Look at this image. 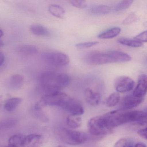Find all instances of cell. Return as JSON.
I'll return each instance as SVG.
<instances>
[{
    "mask_svg": "<svg viewBox=\"0 0 147 147\" xmlns=\"http://www.w3.org/2000/svg\"><path fill=\"white\" fill-rule=\"evenodd\" d=\"M38 80L40 88L47 94L59 92L67 86L71 78L67 74L49 71L41 74Z\"/></svg>",
    "mask_w": 147,
    "mask_h": 147,
    "instance_id": "1",
    "label": "cell"
},
{
    "mask_svg": "<svg viewBox=\"0 0 147 147\" xmlns=\"http://www.w3.org/2000/svg\"><path fill=\"white\" fill-rule=\"evenodd\" d=\"M129 55L122 51H112L107 52H96L88 54L85 58L87 63L91 65H100L112 63L129 61Z\"/></svg>",
    "mask_w": 147,
    "mask_h": 147,
    "instance_id": "2",
    "label": "cell"
},
{
    "mask_svg": "<svg viewBox=\"0 0 147 147\" xmlns=\"http://www.w3.org/2000/svg\"><path fill=\"white\" fill-rule=\"evenodd\" d=\"M106 114L113 128L127 123H136L140 125H143L147 123V113L142 111H114Z\"/></svg>",
    "mask_w": 147,
    "mask_h": 147,
    "instance_id": "3",
    "label": "cell"
},
{
    "mask_svg": "<svg viewBox=\"0 0 147 147\" xmlns=\"http://www.w3.org/2000/svg\"><path fill=\"white\" fill-rule=\"evenodd\" d=\"M88 129L91 135L102 136L112 133L114 128L111 126L105 114L90 119L88 123Z\"/></svg>",
    "mask_w": 147,
    "mask_h": 147,
    "instance_id": "4",
    "label": "cell"
},
{
    "mask_svg": "<svg viewBox=\"0 0 147 147\" xmlns=\"http://www.w3.org/2000/svg\"><path fill=\"white\" fill-rule=\"evenodd\" d=\"M71 98L67 94L60 91L45 94L35 105V109L41 110L42 108L46 106L58 107L63 109Z\"/></svg>",
    "mask_w": 147,
    "mask_h": 147,
    "instance_id": "5",
    "label": "cell"
},
{
    "mask_svg": "<svg viewBox=\"0 0 147 147\" xmlns=\"http://www.w3.org/2000/svg\"><path fill=\"white\" fill-rule=\"evenodd\" d=\"M58 135L62 142L67 144L78 145L86 142L88 139L85 132L61 128L58 130Z\"/></svg>",
    "mask_w": 147,
    "mask_h": 147,
    "instance_id": "6",
    "label": "cell"
},
{
    "mask_svg": "<svg viewBox=\"0 0 147 147\" xmlns=\"http://www.w3.org/2000/svg\"><path fill=\"white\" fill-rule=\"evenodd\" d=\"M43 60L48 64L57 67H64L70 62L67 55L58 51H46L42 55Z\"/></svg>",
    "mask_w": 147,
    "mask_h": 147,
    "instance_id": "7",
    "label": "cell"
},
{
    "mask_svg": "<svg viewBox=\"0 0 147 147\" xmlns=\"http://www.w3.org/2000/svg\"><path fill=\"white\" fill-rule=\"evenodd\" d=\"M134 81L128 76H122L118 77L114 82L115 89L118 92L125 93L129 92L135 86Z\"/></svg>",
    "mask_w": 147,
    "mask_h": 147,
    "instance_id": "8",
    "label": "cell"
},
{
    "mask_svg": "<svg viewBox=\"0 0 147 147\" xmlns=\"http://www.w3.org/2000/svg\"><path fill=\"white\" fill-rule=\"evenodd\" d=\"M45 143L44 138L41 135L30 134L24 137L22 147H41Z\"/></svg>",
    "mask_w": 147,
    "mask_h": 147,
    "instance_id": "9",
    "label": "cell"
},
{
    "mask_svg": "<svg viewBox=\"0 0 147 147\" xmlns=\"http://www.w3.org/2000/svg\"><path fill=\"white\" fill-rule=\"evenodd\" d=\"M63 109L71 115L80 116L84 113V110L81 103L76 99L70 98L65 105Z\"/></svg>",
    "mask_w": 147,
    "mask_h": 147,
    "instance_id": "10",
    "label": "cell"
},
{
    "mask_svg": "<svg viewBox=\"0 0 147 147\" xmlns=\"http://www.w3.org/2000/svg\"><path fill=\"white\" fill-rule=\"evenodd\" d=\"M147 79L146 75L141 74L138 77V84L132 95L138 98L144 99L147 92Z\"/></svg>",
    "mask_w": 147,
    "mask_h": 147,
    "instance_id": "11",
    "label": "cell"
},
{
    "mask_svg": "<svg viewBox=\"0 0 147 147\" xmlns=\"http://www.w3.org/2000/svg\"><path fill=\"white\" fill-rule=\"evenodd\" d=\"M143 99L138 98L132 95H127L122 99L121 107L123 110H129L138 106Z\"/></svg>",
    "mask_w": 147,
    "mask_h": 147,
    "instance_id": "12",
    "label": "cell"
},
{
    "mask_svg": "<svg viewBox=\"0 0 147 147\" xmlns=\"http://www.w3.org/2000/svg\"><path fill=\"white\" fill-rule=\"evenodd\" d=\"M85 96L87 103L92 106L98 105L101 100L100 94L89 88H87L85 90Z\"/></svg>",
    "mask_w": 147,
    "mask_h": 147,
    "instance_id": "13",
    "label": "cell"
},
{
    "mask_svg": "<svg viewBox=\"0 0 147 147\" xmlns=\"http://www.w3.org/2000/svg\"><path fill=\"white\" fill-rule=\"evenodd\" d=\"M16 51L19 54L25 55H32L39 52L38 47L34 45H21L17 46Z\"/></svg>",
    "mask_w": 147,
    "mask_h": 147,
    "instance_id": "14",
    "label": "cell"
},
{
    "mask_svg": "<svg viewBox=\"0 0 147 147\" xmlns=\"http://www.w3.org/2000/svg\"><path fill=\"white\" fill-rule=\"evenodd\" d=\"M31 32L37 36L48 37L50 35V31L39 24H34L30 27Z\"/></svg>",
    "mask_w": 147,
    "mask_h": 147,
    "instance_id": "15",
    "label": "cell"
},
{
    "mask_svg": "<svg viewBox=\"0 0 147 147\" xmlns=\"http://www.w3.org/2000/svg\"><path fill=\"white\" fill-rule=\"evenodd\" d=\"M111 8L105 5H94L90 7L89 12L91 14L98 16L106 15L110 13Z\"/></svg>",
    "mask_w": 147,
    "mask_h": 147,
    "instance_id": "16",
    "label": "cell"
},
{
    "mask_svg": "<svg viewBox=\"0 0 147 147\" xmlns=\"http://www.w3.org/2000/svg\"><path fill=\"white\" fill-rule=\"evenodd\" d=\"M22 98H12L5 101L4 107L7 111L12 112L15 110L22 103Z\"/></svg>",
    "mask_w": 147,
    "mask_h": 147,
    "instance_id": "17",
    "label": "cell"
},
{
    "mask_svg": "<svg viewBox=\"0 0 147 147\" xmlns=\"http://www.w3.org/2000/svg\"><path fill=\"white\" fill-rule=\"evenodd\" d=\"M121 31V29L119 27H113L100 33L98 36V37L100 39H103L113 38L118 36Z\"/></svg>",
    "mask_w": 147,
    "mask_h": 147,
    "instance_id": "18",
    "label": "cell"
},
{
    "mask_svg": "<svg viewBox=\"0 0 147 147\" xmlns=\"http://www.w3.org/2000/svg\"><path fill=\"white\" fill-rule=\"evenodd\" d=\"M48 10L51 14L59 19L64 18L65 16V10L58 5L51 4L49 5Z\"/></svg>",
    "mask_w": 147,
    "mask_h": 147,
    "instance_id": "19",
    "label": "cell"
},
{
    "mask_svg": "<svg viewBox=\"0 0 147 147\" xmlns=\"http://www.w3.org/2000/svg\"><path fill=\"white\" fill-rule=\"evenodd\" d=\"M24 83V78L20 74H14L10 77L8 80L9 86L12 88L18 89L21 87Z\"/></svg>",
    "mask_w": 147,
    "mask_h": 147,
    "instance_id": "20",
    "label": "cell"
},
{
    "mask_svg": "<svg viewBox=\"0 0 147 147\" xmlns=\"http://www.w3.org/2000/svg\"><path fill=\"white\" fill-rule=\"evenodd\" d=\"M67 123L71 129H78L81 126L82 120L80 116L70 115L67 117Z\"/></svg>",
    "mask_w": 147,
    "mask_h": 147,
    "instance_id": "21",
    "label": "cell"
},
{
    "mask_svg": "<svg viewBox=\"0 0 147 147\" xmlns=\"http://www.w3.org/2000/svg\"><path fill=\"white\" fill-rule=\"evenodd\" d=\"M118 42L122 45L133 48H138L142 46V43L138 42L134 39H128V38H121L118 39Z\"/></svg>",
    "mask_w": 147,
    "mask_h": 147,
    "instance_id": "22",
    "label": "cell"
},
{
    "mask_svg": "<svg viewBox=\"0 0 147 147\" xmlns=\"http://www.w3.org/2000/svg\"><path fill=\"white\" fill-rule=\"evenodd\" d=\"M24 137L17 134L11 137L8 141V146L11 147H22V144Z\"/></svg>",
    "mask_w": 147,
    "mask_h": 147,
    "instance_id": "23",
    "label": "cell"
},
{
    "mask_svg": "<svg viewBox=\"0 0 147 147\" xmlns=\"http://www.w3.org/2000/svg\"><path fill=\"white\" fill-rule=\"evenodd\" d=\"M120 100V97L118 92H114L111 94L107 98L106 100V105L109 107L116 106Z\"/></svg>",
    "mask_w": 147,
    "mask_h": 147,
    "instance_id": "24",
    "label": "cell"
},
{
    "mask_svg": "<svg viewBox=\"0 0 147 147\" xmlns=\"http://www.w3.org/2000/svg\"><path fill=\"white\" fill-rule=\"evenodd\" d=\"M133 2V1L131 0H125L120 1L114 6L113 11L115 12H119L124 11L129 8Z\"/></svg>",
    "mask_w": 147,
    "mask_h": 147,
    "instance_id": "25",
    "label": "cell"
},
{
    "mask_svg": "<svg viewBox=\"0 0 147 147\" xmlns=\"http://www.w3.org/2000/svg\"><path fill=\"white\" fill-rule=\"evenodd\" d=\"M138 19L137 15L135 13H130L122 22V24L124 25L131 24L136 22Z\"/></svg>",
    "mask_w": 147,
    "mask_h": 147,
    "instance_id": "26",
    "label": "cell"
},
{
    "mask_svg": "<svg viewBox=\"0 0 147 147\" xmlns=\"http://www.w3.org/2000/svg\"><path fill=\"white\" fill-rule=\"evenodd\" d=\"M98 44V42H97V41L86 42L77 44L76 45V49H88V48L96 46Z\"/></svg>",
    "mask_w": 147,
    "mask_h": 147,
    "instance_id": "27",
    "label": "cell"
},
{
    "mask_svg": "<svg viewBox=\"0 0 147 147\" xmlns=\"http://www.w3.org/2000/svg\"><path fill=\"white\" fill-rule=\"evenodd\" d=\"M69 2L70 5H72L74 7L79 9H84L87 6V3L85 1H70Z\"/></svg>",
    "mask_w": 147,
    "mask_h": 147,
    "instance_id": "28",
    "label": "cell"
},
{
    "mask_svg": "<svg viewBox=\"0 0 147 147\" xmlns=\"http://www.w3.org/2000/svg\"><path fill=\"white\" fill-rule=\"evenodd\" d=\"M134 40H136L141 42H146L147 41V31L143 32L134 38Z\"/></svg>",
    "mask_w": 147,
    "mask_h": 147,
    "instance_id": "29",
    "label": "cell"
},
{
    "mask_svg": "<svg viewBox=\"0 0 147 147\" xmlns=\"http://www.w3.org/2000/svg\"><path fill=\"white\" fill-rule=\"evenodd\" d=\"M127 144V140L125 138L119 139L115 143L113 147H125Z\"/></svg>",
    "mask_w": 147,
    "mask_h": 147,
    "instance_id": "30",
    "label": "cell"
},
{
    "mask_svg": "<svg viewBox=\"0 0 147 147\" xmlns=\"http://www.w3.org/2000/svg\"><path fill=\"white\" fill-rule=\"evenodd\" d=\"M147 128H144V129H142L139 130L137 132L138 135L140 137L146 140H147Z\"/></svg>",
    "mask_w": 147,
    "mask_h": 147,
    "instance_id": "31",
    "label": "cell"
},
{
    "mask_svg": "<svg viewBox=\"0 0 147 147\" xmlns=\"http://www.w3.org/2000/svg\"><path fill=\"white\" fill-rule=\"evenodd\" d=\"M5 61V55L3 52L0 51V66H1Z\"/></svg>",
    "mask_w": 147,
    "mask_h": 147,
    "instance_id": "32",
    "label": "cell"
},
{
    "mask_svg": "<svg viewBox=\"0 0 147 147\" xmlns=\"http://www.w3.org/2000/svg\"><path fill=\"white\" fill-rule=\"evenodd\" d=\"M3 103V95H0V108L2 107Z\"/></svg>",
    "mask_w": 147,
    "mask_h": 147,
    "instance_id": "33",
    "label": "cell"
},
{
    "mask_svg": "<svg viewBox=\"0 0 147 147\" xmlns=\"http://www.w3.org/2000/svg\"><path fill=\"white\" fill-rule=\"evenodd\" d=\"M135 147H146V146L142 144L138 143L135 145Z\"/></svg>",
    "mask_w": 147,
    "mask_h": 147,
    "instance_id": "34",
    "label": "cell"
},
{
    "mask_svg": "<svg viewBox=\"0 0 147 147\" xmlns=\"http://www.w3.org/2000/svg\"><path fill=\"white\" fill-rule=\"evenodd\" d=\"M4 45V42H3V41L0 39V48H1V47H3Z\"/></svg>",
    "mask_w": 147,
    "mask_h": 147,
    "instance_id": "35",
    "label": "cell"
},
{
    "mask_svg": "<svg viewBox=\"0 0 147 147\" xmlns=\"http://www.w3.org/2000/svg\"><path fill=\"white\" fill-rule=\"evenodd\" d=\"M3 35H4V33H3V31L0 29V38L3 36Z\"/></svg>",
    "mask_w": 147,
    "mask_h": 147,
    "instance_id": "36",
    "label": "cell"
},
{
    "mask_svg": "<svg viewBox=\"0 0 147 147\" xmlns=\"http://www.w3.org/2000/svg\"><path fill=\"white\" fill-rule=\"evenodd\" d=\"M133 147V146H132V145H129V146H127V147Z\"/></svg>",
    "mask_w": 147,
    "mask_h": 147,
    "instance_id": "37",
    "label": "cell"
},
{
    "mask_svg": "<svg viewBox=\"0 0 147 147\" xmlns=\"http://www.w3.org/2000/svg\"><path fill=\"white\" fill-rule=\"evenodd\" d=\"M57 147H63V146H61V145H60V146H57Z\"/></svg>",
    "mask_w": 147,
    "mask_h": 147,
    "instance_id": "38",
    "label": "cell"
},
{
    "mask_svg": "<svg viewBox=\"0 0 147 147\" xmlns=\"http://www.w3.org/2000/svg\"><path fill=\"white\" fill-rule=\"evenodd\" d=\"M10 147V146H6V147Z\"/></svg>",
    "mask_w": 147,
    "mask_h": 147,
    "instance_id": "39",
    "label": "cell"
}]
</instances>
